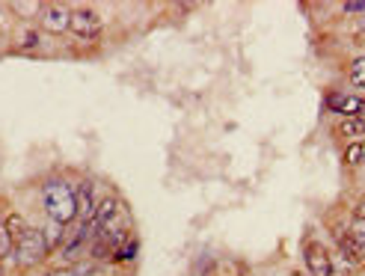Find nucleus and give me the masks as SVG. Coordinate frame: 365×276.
<instances>
[{"label": "nucleus", "mask_w": 365, "mask_h": 276, "mask_svg": "<svg viewBox=\"0 0 365 276\" xmlns=\"http://www.w3.org/2000/svg\"><path fill=\"white\" fill-rule=\"evenodd\" d=\"M39 229H42V235H45V244H48L51 252H60L63 244L68 241V232H71V229H66V226H60V223H53V220H45Z\"/></svg>", "instance_id": "10"}, {"label": "nucleus", "mask_w": 365, "mask_h": 276, "mask_svg": "<svg viewBox=\"0 0 365 276\" xmlns=\"http://www.w3.org/2000/svg\"><path fill=\"white\" fill-rule=\"evenodd\" d=\"M4 223H6V229H9V235H12V241H15L18 232H21V229L27 226V220H24L21 214H15V211H12V214H6V217H4Z\"/></svg>", "instance_id": "18"}, {"label": "nucleus", "mask_w": 365, "mask_h": 276, "mask_svg": "<svg viewBox=\"0 0 365 276\" xmlns=\"http://www.w3.org/2000/svg\"><path fill=\"white\" fill-rule=\"evenodd\" d=\"M348 232H351V237H354V244L359 247V252L365 255V220L348 217Z\"/></svg>", "instance_id": "16"}, {"label": "nucleus", "mask_w": 365, "mask_h": 276, "mask_svg": "<svg viewBox=\"0 0 365 276\" xmlns=\"http://www.w3.org/2000/svg\"><path fill=\"white\" fill-rule=\"evenodd\" d=\"M336 137L341 140V145H344V143L362 140V137H365V119H362V116H359V119H339V122H336Z\"/></svg>", "instance_id": "9"}, {"label": "nucleus", "mask_w": 365, "mask_h": 276, "mask_svg": "<svg viewBox=\"0 0 365 276\" xmlns=\"http://www.w3.org/2000/svg\"><path fill=\"white\" fill-rule=\"evenodd\" d=\"M98 188H96V181L93 178H83L78 184V223H89L98 208Z\"/></svg>", "instance_id": "8"}, {"label": "nucleus", "mask_w": 365, "mask_h": 276, "mask_svg": "<svg viewBox=\"0 0 365 276\" xmlns=\"http://www.w3.org/2000/svg\"><path fill=\"white\" fill-rule=\"evenodd\" d=\"M0 276H6V267H4V262H0Z\"/></svg>", "instance_id": "23"}, {"label": "nucleus", "mask_w": 365, "mask_h": 276, "mask_svg": "<svg viewBox=\"0 0 365 276\" xmlns=\"http://www.w3.org/2000/svg\"><path fill=\"white\" fill-rule=\"evenodd\" d=\"M351 217H356V220H365V196H359V199L354 202V211H351Z\"/></svg>", "instance_id": "22"}, {"label": "nucleus", "mask_w": 365, "mask_h": 276, "mask_svg": "<svg viewBox=\"0 0 365 276\" xmlns=\"http://www.w3.org/2000/svg\"><path fill=\"white\" fill-rule=\"evenodd\" d=\"M42 9H45L42 0H15V4H9V12L21 18V21H39Z\"/></svg>", "instance_id": "11"}, {"label": "nucleus", "mask_w": 365, "mask_h": 276, "mask_svg": "<svg viewBox=\"0 0 365 276\" xmlns=\"http://www.w3.org/2000/svg\"><path fill=\"white\" fill-rule=\"evenodd\" d=\"M362 149H365V137H362Z\"/></svg>", "instance_id": "24"}, {"label": "nucleus", "mask_w": 365, "mask_h": 276, "mask_svg": "<svg viewBox=\"0 0 365 276\" xmlns=\"http://www.w3.org/2000/svg\"><path fill=\"white\" fill-rule=\"evenodd\" d=\"M125 211V202L119 199V193H104L101 199H98V208H96V214H93V220H89V232H101L107 223H113V220L119 217Z\"/></svg>", "instance_id": "7"}, {"label": "nucleus", "mask_w": 365, "mask_h": 276, "mask_svg": "<svg viewBox=\"0 0 365 276\" xmlns=\"http://www.w3.org/2000/svg\"><path fill=\"white\" fill-rule=\"evenodd\" d=\"M348 81L354 89H365V51L348 63Z\"/></svg>", "instance_id": "14"}, {"label": "nucleus", "mask_w": 365, "mask_h": 276, "mask_svg": "<svg viewBox=\"0 0 365 276\" xmlns=\"http://www.w3.org/2000/svg\"><path fill=\"white\" fill-rule=\"evenodd\" d=\"M341 15H354V18H362L365 15V0H344V4H339Z\"/></svg>", "instance_id": "19"}, {"label": "nucleus", "mask_w": 365, "mask_h": 276, "mask_svg": "<svg viewBox=\"0 0 365 276\" xmlns=\"http://www.w3.org/2000/svg\"><path fill=\"white\" fill-rule=\"evenodd\" d=\"M71 9L68 4H45L42 15H39V30L45 36H68V27H71Z\"/></svg>", "instance_id": "6"}, {"label": "nucleus", "mask_w": 365, "mask_h": 276, "mask_svg": "<svg viewBox=\"0 0 365 276\" xmlns=\"http://www.w3.org/2000/svg\"><path fill=\"white\" fill-rule=\"evenodd\" d=\"M39 276H48V270H45V273H39Z\"/></svg>", "instance_id": "25"}, {"label": "nucleus", "mask_w": 365, "mask_h": 276, "mask_svg": "<svg viewBox=\"0 0 365 276\" xmlns=\"http://www.w3.org/2000/svg\"><path fill=\"white\" fill-rule=\"evenodd\" d=\"M75 270H78V276H96L98 273V262H93L89 255H83L81 262H75Z\"/></svg>", "instance_id": "20"}, {"label": "nucleus", "mask_w": 365, "mask_h": 276, "mask_svg": "<svg viewBox=\"0 0 365 276\" xmlns=\"http://www.w3.org/2000/svg\"><path fill=\"white\" fill-rule=\"evenodd\" d=\"M303 265H306L309 276H336L330 247H327L324 241H315V237H306V244H303Z\"/></svg>", "instance_id": "5"}, {"label": "nucleus", "mask_w": 365, "mask_h": 276, "mask_svg": "<svg viewBox=\"0 0 365 276\" xmlns=\"http://www.w3.org/2000/svg\"><path fill=\"white\" fill-rule=\"evenodd\" d=\"M137 252H140V241H137V237H131V241H128V244L113 255V262H116V265L131 262V259H137Z\"/></svg>", "instance_id": "17"}, {"label": "nucleus", "mask_w": 365, "mask_h": 276, "mask_svg": "<svg viewBox=\"0 0 365 276\" xmlns=\"http://www.w3.org/2000/svg\"><path fill=\"white\" fill-rule=\"evenodd\" d=\"M51 259V250L45 244V235L36 223H27L15 237V252H12V265L18 273H30L36 267H42Z\"/></svg>", "instance_id": "2"}, {"label": "nucleus", "mask_w": 365, "mask_h": 276, "mask_svg": "<svg viewBox=\"0 0 365 276\" xmlns=\"http://www.w3.org/2000/svg\"><path fill=\"white\" fill-rule=\"evenodd\" d=\"M104 33V24H101V15L93 9V6H75L71 9V27H68V36L78 39L83 45H96Z\"/></svg>", "instance_id": "3"}, {"label": "nucleus", "mask_w": 365, "mask_h": 276, "mask_svg": "<svg viewBox=\"0 0 365 276\" xmlns=\"http://www.w3.org/2000/svg\"><path fill=\"white\" fill-rule=\"evenodd\" d=\"M48 276H78V270L75 265H53L48 267Z\"/></svg>", "instance_id": "21"}, {"label": "nucleus", "mask_w": 365, "mask_h": 276, "mask_svg": "<svg viewBox=\"0 0 365 276\" xmlns=\"http://www.w3.org/2000/svg\"><path fill=\"white\" fill-rule=\"evenodd\" d=\"M12 252H15V241H12V235L4 223V217H0V262H12Z\"/></svg>", "instance_id": "15"}, {"label": "nucleus", "mask_w": 365, "mask_h": 276, "mask_svg": "<svg viewBox=\"0 0 365 276\" xmlns=\"http://www.w3.org/2000/svg\"><path fill=\"white\" fill-rule=\"evenodd\" d=\"M341 160H344V167H348V170H359V167H365L362 140H356V143H344V145H341Z\"/></svg>", "instance_id": "13"}, {"label": "nucleus", "mask_w": 365, "mask_h": 276, "mask_svg": "<svg viewBox=\"0 0 365 276\" xmlns=\"http://www.w3.org/2000/svg\"><path fill=\"white\" fill-rule=\"evenodd\" d=\"M324 104L339 119H359L365 113V96L351 92V89H330L324 96Z\"/></svg>", "instance_id": "4"}, {"label": "nucleus", "mask_w": 365, "mask_h": 276, "mask_svg": "<svg viewBox=\"0 0 365 276\" xmlns=\"http://www.w3.org/2000/svg\"><path fill=\"white\" fill-rule=\"evenodd\" d=\"M42 39H45V33L39 27H24L21 33L15 36V48L21 53H33V51L42 48Z\"/></svg>", "instance_id": "12"}, {"label": "nucleus", "mask_w": 365, "mask_h": 276, "mask_svg": "<svg viewBox=\"0 0 365 276\" xmlns=\"http://www.w3.org/2000/svg\"><path fill=\"white\" fill-rule=\"evenodd\" d=\"M39 208L45 220L66 229L78 226V184H71L66 175H48L39 184Z\"/></svg>", "instance_id": "1"}]
</instances>
